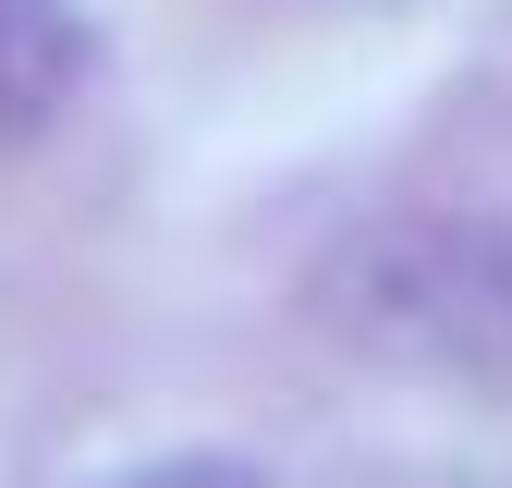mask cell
I'll return each mask as SVG.
<instances>
[{"label":"cell","mask_w":512,"mask_h":488,"mask_svg":"<svg viewBox=\"0 0 512 488\" xmlns=\"http://www.w3.org/2000/svg\"><path fill=\"white\" fill-rule=\"evenodd\" d=\"M305 318L366 366L512 403V208H378L317 244Z\"/></svg>","instance_id":"1"},{"label":"cell","mask_w":512,"mask_h":488,"mask_svg":"<svg viewBox=\"0 0 512 488\" xmlns=\"http://www.w3.org/2000/svg\"><path fill=\"white\" fill-rule=\"evenodd\" d=\"M86 13L74 0H0V147H25V135H49L61 110H74V86H86Z\"/></svg>","instance_id":"2"},{"label":"cell","mask_w":512,"mask_h":488,"mask_svg":"<svg viewBox=\"0 0 512 488\" xmlns=\"http://www.w3.org/2000/svg\"><path fill=\"white\" fill-rule=\"evenodd\" d=\"M122 488H269V476H256V464H147V476H122Z\"/></svg>","instance_id":"3"}]
</instances>
